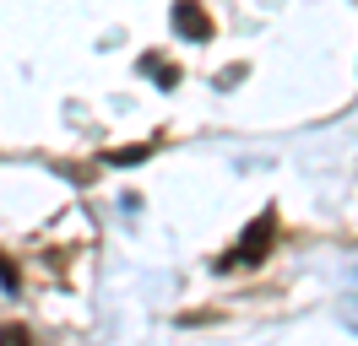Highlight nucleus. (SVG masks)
I'll return each mask as SVG.
<instances>
[{"instance_id":"1","label":"nucleus","mask_w":358,"mask_h":346,"mask_svg":"<svg viewBox=\"0 0 358 346\" xmlns=\"http://www.w3.org/2000/svg\"><path fill=\"white\" fill-rule=\"evenodd\" d=\"M271 233H277L271 211H266V216H255V222H250V233L239 238V243H234V249H228V255L217 260V265H255V260H261V255L271 249Z\"/></svg>"},{"instance_id":"2","label":"nucleus","mask_w":358,"mask_h":346,"mask_svg":"<svg viewBox=\"0 0 358 346\" xmlns=\"http://www.w3.org/2000/svg\"><path fill=\"white\" fill-rule=\"evenodd\" d=\"M174 27L185 33V38H196V43L212 38V22H206V11L196 6V0H179V6H174Z\"/></svg>"},{"instance_id":"3","label":"nucleus","mask_w":358,"mask_h":346,"mask_svg":"<svg viewBox=\"0 0 358 346\" xmlns=\"http://www.w3.org/2000/svg\"><path fill=\"white\" fill-rule=\"evenodd\" d=\"M0 346H27V330H17V324H11V330H0Z\"/></svg>"},{"instance_id":"4","label":"nucleus","mask_w":358,"mask_h":346,"mask_svg":"<svg viewBox=\"0 0 358 346\" xmlns=\"http://www.w3.org/2000/svg\"><path fill=\"white\" fill-rule=\"evenodd\" d=\"M0 281H6V287L17 281V271H11V260H6V255H0Z\"/></svg>"}]
</instances>
